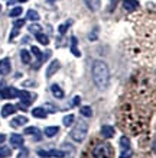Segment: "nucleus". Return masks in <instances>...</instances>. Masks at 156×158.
<instances>
[{"label":"nucleus","instance_id":"7c9ffc66","mask_svg":"<svg viewBox=\"0 0 156 158\" xmlns=\"http://www.w3.org/2000/svg\"><path fill=\"white\" fill-rule=\"evenodd\" d=\"M32 52L35 57H38L39 61H42V54H41V51H39V48H36V47H32Z\"/></svg>","mask_w":156,"mask_h":158},{"label":"nucleus","instance_id":"4be33fe9","mask_svg":"<svg viewBox=\"0 0 156 158\" xmlns=\"http://www.w3.org/2000/svg\"><path fill=\"white\" fill-rule=\"evenodd\" d=\"M120 145H122V149H129L130 148V139L127 136H122L120 138Z\"/></svg>","mask_w":156,"mask_h":158},{"label":"nucleus","instance_id":"a878e982","mask_svg":"<svg viewBox=\"0 0 156 158\" xmlns=\"http://www.w3.org/2000/svg\"><path fill=\"white\" fill-rule=\"evenodd\" d=\"M0 155L2 157H10L12 155V149L7 148V147H2L0 148Z\"/></svg>","mask_w":156,"mask_h":158},{"label":"nucleus","instance_id":"4c0bfd02","mask_svg":"<svg viewBox=\"0 0 156 158\" xmlns=\"http://www.w3.org/2000/svg\"><path fill=\"white\" fill-rule=\"evenodd\" d=\"M0 10H2V6H0Z\"/></svg>","mask_w":156,"mask_h":158},{"label":"nucleus","instance_id":"9d476101","mask_svg":"<svg viewBox=\"0 0 156 158\" xmlns=\"http://www.w3.org/2000/svg\"><path fill=\"white\" fill-rule=\"evenodd\" d=\"M123 6L127 12H134L139 7V2L137 0H123Z\"/></svg>","mask_w":156,"mask_h":158},{"label":"nucleus","instance_id":"dca6fc26","mask_svg":"<svg viewBox=\"0 0 156 158\" xmlns=\"http://www.w3.org/2000/svg\"><path fill=\"white\" fill-rule=\"evenodd\" d=\"M51 91H52V94L57 97V99H62V97H64V91H62V89L59 86H57V84H52Z\"/></svg>","mask_w":156,"mask_h":158},{"label":"nucleus","instance_id":"a211bd4d","mask_svg":"<svg viewBox=\"0 0 156 158\" xmlns=\"http://www.w3.org/2000/svg\"><path fill=\"white\" fill-rule=\"evenodd\" d=\"M25 134H28V135H35V139H41V135H39V129H38V128H35V126L26 128V129H25Z\"/></svg>","mask_w":156,"mask_h":158},{"label":"nucleus","instance_id":"f704fd0d","mask_svg":"<svg viewBox=\"0 0 156 158\" xmlns=\"http://www.w3.org/2000/svg\"><path fill=\"white\" fill-rule=\"evenodd\" d=\"M5 139H6V136H5V135H3V134H0V144H2V142H3Z\"/></svg>","mask_w":156,"mask_h":158},{"label":"nucleus","instance_id":"412c9836","mask_svg":"<svg viewBox=\"0 0 156 158\" xmlns=\"http://www.w3.org/2000/svg\"><path fill=\"white\" fill-rule=\"evenodd\" d=\"M20 58H22V61H23L25 64H29V62H30V54H29L26 49H22V51H20Z\"/></svg>","mask_w":156,"mask_h":158},{"label":"nucleus","instance_id":"39448f33","mask_svg":"<svg viewBox=\"0 0 156 158\" xmlns=\"http://www.w3.org/2000/svg\"><path fill=\"white\" fill-rule=\"evenodd\" d=\"M18 97L20 99V102H22L23 106H29L33 100H35V96H32V94L28 93L26 90H18Z\"/></svg>","mask_w":156,"mask_h":158},{"label":"nucleus","instance_id":"58836bf2","mask_svg":"<svg viewBox=\"0 0 156 158\" xmlns=\"http://www.w3.org/2000/svg\"><path fill=\"white\" fill-rule=\"evenodd\" d=\"M0 158H2V155H0Z\"/></svg>","mask_w":156,"mask_h":158},{"label":"nucleus","instance_id":"6e6552de","mask_svg":"<svg viewBox=\"0 0 156 158\" xmlns=\"http://www.w3.org/2000/svg\"><path fill=\"white\" fill-rule=\"evenodd\" d=\"M23 136L19 134H12L10 135V145H13L14 148H20L23 145Z\"/></svg>","mask_w":156,"mask_h":158},{"label":"nucleus","instance_id":"f03ea898","mask_svg":"<svg viewBox=\"0 0 156 158\" xmlns=\"http://www.w3.org/2000/svg\"><path fill=\"white\" fill-rule=\"evenodd\" d=\"M94 158H111L113 155V149L110 144H97L91 151Z\"/></svg>","mask_w":156,"mask_h":158},{"label":"nucleus","instance_id":"473e14b6","mask_svg":"<svg viewBox=\"0 0 156 158\" xmlns=\"http://www.w3.org/2000/svg\"><path fill=\"white\" fill-rule=\"evenodd\" d=\"M80 102H81V99L77 96V97H74V100H72V105H74V106H78V105H80Z\"/></svg>","mask_w":156,"mask_h":158},{"label":"nucleus","instance_id":"5701e85b","mask_svg":"<svg viewBox=\"0 0 156 158\" xmlns=\"http://www.w3.org/2000/svg\"><path fill=\"white\" fill-rule=\"evenodd\" d=\"M28 19L29 20H32V22H36V20H39V15H38V12L36 10H29L28 12Z\"/></svg>","mask_w":156,"mask_h":158},{"label":"nucleus","instance_id":"393cba45","mask_svg":"<svg viewBox=\"0 0 156 158\" xmlns=\"http://www.w3.org/2000/svg\"><path fill=\"white\" fill-rule=\"evenodd\" d=\"M71 23H72V20H66L65 23H62L59 28H58V31H59V34H65L66 32V29L71 26Z\"/></svg>","mask_w":156,"mask_h":158},{"label":"nucleus","instance_id":"4468645a","mask_svg":"<svg viewBox=\"0 0 156 158\" xmlns=\"http://www.w3.org/2000/svg\"><path fill=\"white\" fill-rule=\"evenodd\" d=\"M32 115H33V118H39V119H45L48 116V113H46V110L45 109H42V107H35V109L32 110Z\"/></svg>","mask_w":156,"mask_h":158},{"label":"nucleus","instance_id":"20e7f679","mask_svg":"<svg viewBox=\"0 0 156 158\" xmlns=\"http://www.w3.org/2000/svg\"><path fill=\"white\" fill-rule=\"evenodd\" d=\"M39 157L43 158H49V157H55V158H64L66 155L64 151H58V149H49V151H43V149H39L38 151Z\"/></svg>","mask_w":156,"mask_h":158},{"label":"nucleus","instance_id":"b1692460","mask_svg":"<svg viewBox=\"0 0 156 158\" xmlns=\"http://www.w3.org/2000/svg\"><path fill=\"white\" fill-rule=\"evenodd\" d=\"M36 39H38V41L42 44V45H48V44H49V39H48V36H46V35H43V34H41V32H39V34H36Z\"/></svg>","mask_w":156,"mask_h":158},{"label":"nucleus","instance_id":"72a5a7b5","mask_svg":"<svg viewBox=\"0 0 156 158\" xmlns=\"http://www.w3.org/2000/svg\"><path fill=\"white\" fill-rule=\"evenodd\" d=\"M26 154H28V151L25 149L23 152H20V154H19V158H25V157H26Z\"/></svg>","mask_w":156,"mask_h":158},{"label":"nucleus","instance_id":"7ed1b4c3","mask_svg":"<svg viewBox=\"0 0 156 158\" xmlns=\"http://www.w3.org/2000/svg\"><path fill=\"white\" fill-rule=\"evenodd\" d=\"M70 135H71V138L74 139V141H77V142L84 141L85 135H87V123H85V122H80V123L71 131Z\"/></svg>","mask_w":156,"mask_h":158},{"label":"nucleus","instance_id":"6ab92c4d","mask_svg":"<svg viewBox=\"0 0 156 158\" xmlns=\"http://www.w3.org/2000/svg\"><path fill=\"white\" fill-rule=\"evenodd\" d=\"M80 113L82 116H85V118H91V115H93V110H91L90 106H82L80 109Z\"/></svg>","mask_w":156,"mask_h":158},{"label":"nucleus","instance_id":"aec40b11","mask_svg":"<svg viewBox=\"0 0 156 158\" xmlns=\"http://www.w3.org/2000/svg\"><path fill=\"white\" fill-rule=\"evenodd\" d=\"M71 42H72L71 52L74 54L75 57H80V55H81V52H80V51H78V49H77V38H75V36H72V38H71Z\"/></svg>","mask_w":156,"mask_h":158},{"label":"nucleus","instance_id":"cd10ccee","mask_svg":"<svg viewBox=\"0 0 156 158\" xmlns=\"http://www.w3.org/2000/svg\"><path fill=\"white\" fill-rule=\"evenodd\" d=\"M62 122H64V125H65V126H70V125H72V122H74V115L65 116V118L62 119Z\"/></svg>","mask_w":156,"mask_h":158},{"label":"nucleus","instance_id":"1a4fd4ad","mask_svg":"<svg viewBox=\"0 0 156 158\" xmlns=\"http://www.w3.org/2000/svg\"><path fill=\"white\" fill-rule=\"evenodd\" d=\"M59 67H61V64H59V61H57V60H54V61L49 64V67H48V70H46V77L48 78H51L55 73L59 70Z\"/></svg>","mask_w":156,"mask_h":158},{"label":"nucleus","instance_id":"0eeeda50","mask_svg":"<svg viewBox=\"0 0 156 158\" xmlns=\"http://www.w3.org/2000/svg\"><path fill=\"white\" fill-rule=\"evenodd\" d=\"M12 70V65H10V60L9 58H3L0 61V76H7Z\"/></svg>","mask_w":156,"mask_h":158},{"label":"nucleus","instance_id":"2eb2a0df","mask_svg":"<svg viewBox=\"0 0 156 158\" xmlns=\"http://www.w3.org/2000/svg\"><path fill=\"white\" fill-rule=\"evenodd\" d=\"M85 5L88 6V9H91L93 12L100 9V6H101V2L100 0H84Z\"/></svg>","mask_w":156,"mask_h":158},{"label":"nucleus","instance_id":"423d86ee","mask_svg":"<svg viewBox=\"0 0 156 158\" xmlns=\"http://www.w3.org/2000/svg\"><path fill=\"white\" fill-rule=\"evenodd\" d=\"M0 97L2 99H13V97H18V90L14 87H2L0 89Z\"/></svg>","mask_w":156,"mask_h":158},{"label":"nucleus","instance_id":"f8f14e48","mask_svg":"<svg viewBox=\"0 0 156 158\" xmlns=\"http://www.w3.org/2000/svg\"><path fill=\"white\" fill-rule=\"evenodd\" d=\"M28 123V118L26 116H18L12 120V126L13 128H19V126H23V125Z\"/></svg>","mask_w":156,"mask_h":158},{"label":"nucleus","instance_id":"f257e3e1","mask_svg":"<svg viewBox=\"0 0 156 158\" xmlns=\"http://www.w3.org/2000/svg\"><path fill=\"white\" fill-rule=\"evenodd\" d=\"M93 80H94L95 86L100 90H104L109 87L110 83V73L109 67L106 65V62L103 61H95L93 64Z\"/></svg>","mask_w":156,"mask_h":158},{"label":"nucleus","instance_id":"f3484780","mask_svg":"<svg viewBox=\"0 0 156 158\" xmlns=\"http://www.w3.org/2000/svg\"><path fill=\"white\" fill-rule=\"evenodd\" d=\"M58 132H59V128H58V126H48V128H45V135H46L48 138L55 136Z\"/></svg>","mask_w":156,"mask_h":158},{"label":"nucleus","instance_id":"e433bc0d","mask_svg":"<svg viewBox=\"0 0 156 158\" xmlns=\"http://www.w3.org/2000/svg\"><path fill=\"white\" fill-rule=\"evenodd\" d=\"M16 2H22L23 3V2H28V0H16Z\"/></svg>","mask_w":156,"mask_h":158},{"label":"nucleus","instance_id":"ddd939ff","mask_svg":"<svg viewBox=\"0 0 156 158\" xmlns=\"http://www.w3.org/2000/svg\"><path fill=\"white\" fill-rule=\"evenodd\" d=\"M101 135H103L104 138H111V136H114V128L113 126H109V125H104L103 128H101Z\"/></svg>","mask_w":156,"mask_h":158},{"label":"nucleus","instance_id":"bb28decb","mask_svg":"<svg viewBox=\"0 0 156 158\" xmlns=\"http://www.w3.org/2000/svg\"><path fill=\"white\" fill-rule=\"evenodd\" d=\"M22 13V7L20 6H18V7H14V9L10 10V18H16V16H19V15Z\"/></svg>","mask_w":156,"mask_h":158},{"label":"nucleus","instance_id":"c9c22d12","mask_svg":"<svg viewBox=\"0 0 156 158\" xmlns=\"http://www.w3.org/2000/svg\"><path fill=\"white\" fill-rule=\"evenodd\" d=\"M14 3H16V0H9V2H7V5H14Z\"/></svg>","mask_w":156,"mask_h":158},{"label":"nucleus","instance_id":"c756f323","mask_svg":"<svg viewBox=\"0 0 156 158\" xmlns=\"http://www.w3.org/2000/svg\"><path fill=\"white\" fill-rule=\"evenodd\" d=\"M29 32L39 34V32H41V26H39V25H30V26H29Z\"/></svg>","mask_w":156,"mask_h":158},{"label":"nucleus","instance_id":"c85d7f7f","mask_svg":"<svg viewBox=\"0 0 156 158\" xmlns=\"http://www.w3.org/2000/svg\"><path fill=\"white\" fill-rule=\"evenodd\" d=\"M132 154H133L132 148L123 149V151H122V154H120V158H130V157H132Z\"/></svg>","mask_w":156,"mask_h":158},{"label":"nucleus","instance_id":"9b49d317","mask_svg":"<svg viewBox=\"0 0 156 158\" xmlns=\"http://www.w3.org/2000/svg\"><path fill=\"white\" fill-rule=\"evenodd\" d=\"M16 109H18V107H16V106L14 105H5L3 106V109H2V116H3V118H7V116L9 115H12V113H14V112H16Z\"/></svg>","mask_w":156,"mask_h":158},{"label":"nucleus","instance_id":"2f4dec72","mask_svg":"<svg viewBox=\"0 0 156 158\" xmlns=\"http://www.w3.org/2000/svg\"><path fill=\"white\" fill-rule=\"evenodd\" d=\"M23 25H25V20L23 19H19V20H16V22H14V28L19 29V28H22Z\"/></svg>","mask_w":156,"mask_h":158}]
</instances>
